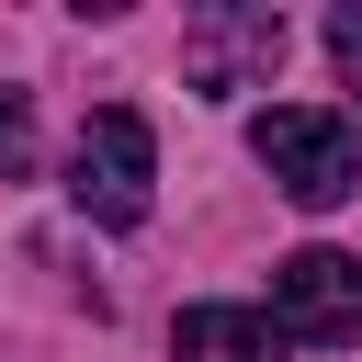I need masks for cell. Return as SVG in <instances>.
Listing matches in <instances>:
<instances>
[{
	"instance_id": "cell-4",
	"label": "cell",
	"mask_w": 362,
	"mask_h": 362,
	"mask_svg": "<svg viewBox=\"0 0 362 362\" xmlns=\"http://www.w3.org/2000/svg\"><path fill=\"white\" fill-rule=\"evenodd\" d=\"M283 45H294V34H283V11L226 0V11H192V23H181V79L226 102V90H260V79L283 68Z\"/></svg>"
},
{
	"instance_id": "cell-6",
	"label": "cell",
	"mask_w": 362,
	"mask_h": 362,
	"mask_svg": "<svg viewBox=\"0 0 362 362\" xmlns=\"http://www.w3.org/2000/svg\"><path fill=\"white\" fill-rule=\"evenodd\" d=\"M23 170H34V102L0 90V181H23Z\"/></svg>"
},
{
	"instance_id": "cell-1",
	"label": "cell",
	"mask_w": 362,
	"mask_h": 362,
	"mask_svg": "<svg viewBox=\"0 0 362 362\" xmlns=\"http://www.w3.org/2000/svg\"><path fill=\"white\" fill-rule=\"evenodd\" d=\"M68 204H79L90 226H147V204H158V136H147V113L102 102V113L79 124V147H68Z\"/></svg>"
},
{
	"instance_id": "cell-2",
	"label": "cell",
	"mask_w": 362,
	"mask_h": 362,
	"mask_svg": "<svg viewBox=\"0 0 362 362\" xmlns=\"http://www.w3.org/2000/svg\"><path fill=\"white\" fill-rule=\"evenodd\" d=\"M249 147H260V170H272L305 215H328V204L362 192V136H351L339 113H317V102H272V113L249 124Z\"/></svg>"
},
{
	"instance_id": "cell-5",
	"label": "cell",
	"mask_w": 362,
	"mask_h": 362,
	"mask_svg": "<svg viewBox=\"0 0 362 362\" xmlns=\"http://www.w3.org/2000/svg\"><path fill=\"white\" fill-rule=\"evenodd\" d=\"M294 339L260 305H181L170 317V362H283Z\"/></svg>"
},
{
	"instance_id": "cell-7",
	"label": "cell",
	"mask_w": 362,
	"mask_h": 362,
	"mask_svg": "<svg viewBox=\"0 0 362 362\" xmlns=\"http://www.w3.org/2000/svg\"><path fill=\"white\" fill-rule=\"evenodd\" d=\"M328 57H339V79L362 90V0H339V11H328Z\"/></svg>"
},
{
	"instance_id": "cell-3",
	"label": "cell",
	"mask_w": 362,
	"mask_h": 362,
	"mask_svg": "<svg viewBox=\"0 0 362 362\" xmlns=\"http://www.w3.org/2000/svg\"><path fill=\"white\" fill-rule=\"evenodd\" d=\"M283 339H317V351H351L362 339V260L351 249H283L272 260V305H260Z\"/></svg>"
}]
</instances>
